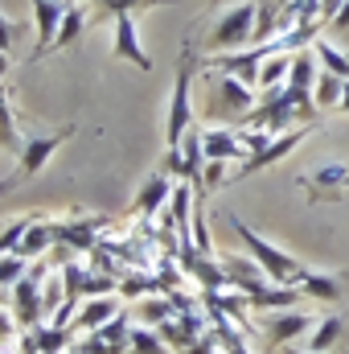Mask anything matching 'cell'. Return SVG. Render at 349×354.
<instances>
[{"instance_id":"8fae6325","label":"cell","mask_w":349,"mask_h":354,"mask_svg":"<svg viewBox=\"0 0 349 354\" xmlns=\"http://www.w3.org/2000/svg\"><path fill=\"white\" fill-rule=\"evenodd\" d=\"M115 58H123V62H132L136 71H152V58L144 54V46H140V33H136V17L132 12H123V17H115Z\"/></svg>"},{"instance_id":"7a4b0ae2","label":"cell","mask_w":349,"mask_h":354,"mask_svg":"<svg viewBox=\"0 0 349 354\" xmlns=\"http://www.w3.org/2000/svg\"><path fill=\"white\" fill-rule=\"evenodd\" d=\"M230 227H235V235L247 243L251 260L267 272V280H271V284H296V288H300V280H304V272H308L300 260H292L288 252H279L275 243H267L263 235H255V231H251L243 218H235V214H230Z\"/></svg>"},{"instance_id":"5b68a950","label":"cell","mask_w":349,"mask_h":354,"mask_svg":"<svg viewBox=\"0 0 349 354\" xmlns=\"http://www.w3.org/2000/svg\"><path fill=\"white\" fill-rule=\"evenodd\" d=\"M41 284H46V264H33L17 284H12V322H17L21 330H37L41 317H46Z\"/></svg>"},{"instance_id":"ab89813d","label":"cell","mask_w":349,"mask_h":354,"mask_svg":"<svg viewBox=\"0 0 349 354\" xmlns=\"http://www.w3.org/2000/svg\"><path fill=\"white\" fill-rule=\"evenodd\" d=\"M283 354H349V351H300V346H283Z\"/></svg>"},{"instance_id":"d6a6232c","label":"cell","mask_w":349,"mask_h":354,"mask_svg":"<svg viewBox=\"0 0 349 354\" xmlns=\"http://www.w3.org/2000/svg\"><path fill=\"white\" fill-rule=\"evenodd\" d=\"M119 288H123V297H148L157 288V276H128V280H119Z\"/></svg>"},{"instance_id":"4fadbf2b","label":"cell","mask_w":349,"mask_h":354,"mask_svg":"<svg viewBox=\"0 0 349 354\" xmlns=\"http://www.w3.org/2000/svg\"><path fill=\"white\" fill-rule=\"evenodd\" d=\"M201 149H206V161H247V145L239 132L230 128H201Z\"/></svg>"},{"instance_id":"7bdbcfd3","label":"cell","mask_w":349,"mask_h":354,"mask_svg":"<svg viewBox=\"0 0 349 354\" xmlns=\"http://www.w3.org/2000/svg\"><path fill=\"white\" fill-rule=\"evenodd\" d=\"M4 75H8V54H0V83H4Z\"/></svg>"},{"instance_id":"60d3db41","label":"cell","mask_w":349,"mask_h":354,"mask_svg":"<svg viewBox=\"0 0 349 354\" xmlns=\"http://www.w3.org/2000/svg\"><path fill=\"white\" fill-rule=\"evenodd\" d=\"M17 181H21V177H4V181H0V194H8V189H12Z\"/></svg>"},{"instance_id":"e575fe53","label":"cell","mask_w":349,"mask_h":354,"mask_svg":"<svg viewBox=\"0 0 349 354\" xmlns=\"http://www.w3.org/2000/svg\"><path fill=\"white\" fill-rule=\"evenodd\" d=\"M17 33H21V25H12V21L4 17V8H0V54H8V46L17 41Z\"/></svg>"},{"instance_id":"cb8c5ba5","label":"cell","mask_w":349,"mask_h":354,"mask_svg":"<svg viewBox=\"0 0 349 354\" xmlns=\"http://www.w3.org/2000/svg\"><path fill=\"white\" fill-rule=\"evenodd\" d=\"M70 334L74 330H62V326H37L33 330V342H37V351L41 354H62V351H70Z\"/></svg>"},{"instance_id":"f1b7e54d","label":"cell","mask_w":349,"mask_h":354,"mask_svg":"<svg viewBox=\"0 0 349 354\" xmlns=\"http://www.w3.org/2000/svg\"><path fill=\"white\" fill-rule=\"evenodd\" d=\"M132 346L128 351L132 354H173L169 346H165V338L152 330V326H140V330H132V338H128Z\"/></svg>"},{"instance_id":"ba28073f","label":"cell","mask_w":349,"mask_h":354,"mask_svg":"<svg viewBox=\"0 0 349 354\" xmlns=\"http://www.w3.org/2000/svg\"><path fill=\"white\" fill-rule=\"evenodd\" d=\"M312 326H317V317L312 313H300V309H275L267 322H263V338L275 346V351H283L288 342H296L300 334H312Z\"/></svg>"},{"instance_id":"484cf974","label":"cell","mask_w":349,"mask_h":354,"mask_svg":"<svg viewBox=\"0 0 349 354\" xmlns=\"http://www.w3.org/2000/svg\"><path fill=\"white\" fill-rule=\"evenodd\" d=\"M83 25H87V8H83V4H66V17H62V25H58L54 46H58V50H66V46L83 33Z\"/></svg>"},{"instance_id":"f546056e","label":"cell","mask_w":349,"mask_h":354,"mask_svg":"<svg viewBox=\"0 0 349 354\" xmlns=\"http://www.w3.org/2000/svg\"><path fill=\"white\" fill-rule=\"evenodd\" d=\"M0 145L8 149V153H17L21 157V149H25V140L17 136V128H12V111H8V95L0 87Z\"/></svg>"},{"instance_id":"603a6c76","label":"cell","mask_w":349,"mask_h":354,"mask_svg":"<svg viewBox=\"0 0 349 354\" xmlns=\"http://www.w3.org/2000/svg\"><path fill=\"white\" fill-rule=\"evenodd\" d=\"M312 50H317V58H321V71H329V75H337V79L349 83V54H341V50H337L333 41H325V37H317Z\"/></svg>"},{"instance_id":"44dd1931","label":"cell","mask_w":349,"mask_h":354,"mask_svg":"<svg viewBox=\"0 0 349 354\" xmlns=\"http://www.w3.org/2000/svg\"><path fill=\"white\" fill-rule=\"evenodd\" d=\"M157 334L165 338V346H169L173 354H185L189 346H193V342H197V338H201V334H193V330H189L181 317H169V322H161V326H157Z\"/></svg>"},{"instance_id":"4dcf8cb0","label":"cell","mask_w":349,"mask_h":354,"mask_svg":"<svg viewBox=\"0 0 349 354\" xmlns=\"http://www.w3.org/2000/svg\"><path fill=\"white\" fill-rule=\"evenodd\" d=\"M33 227V218H17V223H8L4 231H0V256H12L17 252V243L25 239V231Z\"/></svg>"},{"instance_id":"30bf717a","label":"cell","mask_w":349,"mask_h":354,"mask_svg":"<svg viewBox=\"0 0 349 354\" xmlns=\"http://www.w3.org/2000/svg\"><path fill=\"white\" fill-rule=\"evenodd\" d=\"M33 4V21H37V50L29 54V62L46 58L54 50V37H58V25L66 17V4L62 0H29Z\"/></svg>"},{"instance_id":"4316f807","label":"cell","mask_w":349,"mask_h":354,"mask_svg":"<svg viewBox=\"0 0 349 354\" xmlns=\"http://www.w3.org/2000/svg\"><path fill=\"white\" fill-rule=\"evenodd\" d=\"M288 71H292V58H288V54H271L259 71V91L283 87V83H288Z\"/></svg>"},{"instance_id":"ffe728a7","label":"cell","mask_w":349,"mask_h":354,"mask_svg":"<svg viewBox=\"0 0 349 354\" xmlns=\"http://www.w3.org/2000/svg\"><path fill=\"white\" fill-rule=\"evenodd\" d=\"M189 194H193V185L189 181H177L173 198H169V214H165L177 231H181V243H189Z\"/></svg>"},{"instance_id":"7c38bea8","label":"cell","mask_w":349,"mask_h":354,"mask_svg":"<svg viewBox=\"0 0 349 354\" xmlns=\"http://www.w3.org/2000/svg\"><path fill=\"white\" fill-rule=\"evenodd\" d=\"M173 174H165V169H157L152 177H144V185L136 189V198H132V214H152V210H165L169 206V198H173Z\"/></svg>"},{"instance_id":"74e56055","label":"cell","mask_w":349,"mask_h":354,"mask_svg":"<svg viewBox=\"0 0 349 354\" xmlns=\"http://www.w3.org/2000/svg\"><path fill=\"white\" fill-rule=\"evenodd\" d=\"M21 354H41L37 351V342H33V330H25V338H21Z\"/></svg>"},{"instance_id":"ac0fdd59","label":"cell","mask_w":349,"mask_h":354,"mask_svg":"<svg viewBox=\"0 0 349 354\" xmlns=\"http://www.w3.org/2000/svg\"><path fill=\"white\" fill-rule=\"evenodd\" d=\"M50 243H58V239H54V223H50V218H33V227L25 231V239L17 243V252H12V256H21V260L29 264V260H37Z\"/></svg>"},{"instance_id":"ee69618b","label":"cell","mask_w":349,"mask_h":354,"mask_svg":"<svg viewBox=\"0 0 349 354\" xmlns=\"http://www.w3.org/2000/svg\"><path fill=\"white\" fill-rule=\"evenodd\" d=\"M341 111H349V83H346V91H341Z\"/></svg>"},{"instance_id":"5bb4252c","label":"cell","mask_w":349,"mask_h":354,"mask_svg":"<svg viewBox=\"0 0 349 354\" xmlns=\"http://www.w3.org/2000/svg\"><path fill=\"white\" fill-rule=\"evenodd\" d=\"M115 313H119V301H115V292H111V297H90V301H83V309L74 313L70 330H74V334H94V330H103V326H107Z\"/></svg>"},{"instance_id":"836d02e7","label":"cell","mask_w":349,"mask_h":354,"mask_svg":"<svg viewBox=\"0 0 349 354\" xmlns=\"http://www.w3.org/2000/svg\"><path fill=\"white\" fill-rule=\"evenodd\" d=\"M222 181H230V177H226V161H206V174H201V189H206V194H214V189H218Z\"/></svg>"},{"instance_id":"d4e9b609","label":"cell","mask_w":349,"mask_h":354,"mask_svg":"<svg viewBox=\"0 0 349 354\" xmlns=\"http://www.w3.org/2000/svg\"><path fill=\"white\" fill-rule=\"evenodd\" d=\"M341 91H346V79L321 71V79H317V87H312V99H317L321 111H329V107H341Z\"/></svg>"},{"instance_id":"6da1fadb","label":"cell","mask_w":349,"mask_h":354,"mask_svg":"<svg viewBox=\"0 0 349 354\" xmlns=\"http://www.w3.org/2000/svg\"><path fill=\"white\" fill-rule=\"evenodd\" d=\"M201 58H197V46L185 37V50H181V62H177V83L169 95V120H165V145L177 149L185 140V132L193 128V103H189V87H193V75H197Z\"/></svg>"},{"instance_id":"7402d4cb","label":"cell","mask_w":349,"mask_h":354,"mask_svg":"<svg viewBox=\"0 0 349 354\" xmlns=\"http://www.w3.org/2000/svg\"><path fill=\"white\" fill-rule=\"evenodd\" d=\"M152 4H177V0H99L90 21H115L123 12H136V8H152Z\"/></svg>"},{"instance_id":"9a60e30c","label":"cell","mask_w":349,"mask_h":354,"mask_svg":"<svg viewBox=\"0 0 349 354\" xmlns=\"http://www.w3.org/2000/svg\"><path fill=\"white\" fill-rule=\"evenodd\" d=\"M300 288H304V297H317V301H346L349 272H304Z\"/></svg>"},{"instance_id":"1f68e13d","label":"cell","mask_w":349,"mask_h":354,"mask_svg":"<svg viewBox=\"0 0 349 354\" xmlns=\"http://www.w3.org/2000/svg\"><path fill=\"white\" fill-rule=\"evenodd\" d=\"M25 272H29V268H25L21 256H0V288H4V284H17Z\"/></svg>"},{"instance_id":"d590c367","label":"cell","mask_w":349,"mask_h":354,"mask_svg":"<svg viewBox=\"0 0 349 354\" xmlns=\"http://www.w3.org/2000/svg\"><path fill=\"white\" fill-rule=\"evenodd\" d=\"M185 354H218V338H214V334H201V338H197Z\"/></svg>"},{"instance_id":"2e32d148","label":"cell","mask_w":349,"mask_h":354,"mask_svg":"<svg viewBox=\"0 0 349 354\" xmlns=\"http://www.w3.org/2000/svg\"><path fill=\"white\" fill-rule=\"evenodd\" d=\"M222 268H226V276H230V288H239V292H247V297H255L259 288L271 284L267 272H263L259 264H251V260H243V256H222Z\"/></svg>"},{"instance_id":"83f0119b","label":"cell","mask_w":349,"mask_h":354,"mask_svg":"<svg viewBox=\"0 0 349 354\" xmlns=\"http://www.w3.org/2000/svg\"><path fill=\"white\" fill-rule=\"evenodd\" d=\"M136 313H140V317H144V322H148V326L157 330L161 322H169V317H177V305L169 301V297H144Z\"/></svg>"},{"instance_id":"3957f363","label":"cell","mask_w":349,"mask_h":354,"mask_svg":"<svg viewBox=\"0 0 349 354\" xmlns=\"http://www.w3.org/2000/svg\"><path fill=\"white\" fill-rule=\"evenodd\" d=\"M271 54H283V50H279V37H271V41H263V46H251V50H239V54H226V50H222V54L206 58L201 66H206V71H218V75H235V79L247 83V87H259V71Z\"/></svg>"},{"instance_id":"b9f144b4","label":"cell","mask_w":349,"mask_h":354,"mask_svg":"<svg viewBox=\"0 0 349 354\" xmlns=\"http://www.w3.org/2000/svg\"><path fill=\"white\" fill-rule=\"evenodd\" d=\"M275 4H279V12H288V8H296L300 0H275Z\"/></svg>"},{"instance_id":"8d00e7d4","label":"cell","mask_w":349,"mask_h":354,"mask_svg":"<svg viewBox=\"0 0 349 354\" xmlns=\"http://www.w3.org/2000/svg\"><path fill=\"white\" fill-rule=\"evenodd\" d=\"M346 0H321V25H333V17L341 12Z\"/></svg>"},{"instance_id":"f35d334b","label":"cell","mask_w":349,"mask_h":354,"mask_svg":"<svg viewBox=\"0 0 349 354\" xmlns=\"http://www.w3.org/2000/svg\"><path fill=\"white\" fill-rule=\"evenodd\" d=\"M333 29H349V0L341 4V12L333 17Z\"/></svg>"},{"instance_id":"d6986e66","label":"cell","mask_w":349,"mask_h":354,"mask_svg":"<svg viewBox=\"0 0 349 354\" xmlns=\"http://www.w3.org/2000/svg\"><path fill=\"white\" fill-rule=\"evenodd\" d=\"M317 50L308 46V50H300V54H292V71H288V87L292 91H312L317 87Z\"/></svg>"},{"instance_id":"8992f818","label":"cell","mask_w":349,"mask_h":354,"mask_svg":"<svg viewBox=\"0 0 349 354\" xmlns=\"http://www.w3.org/2000/svg\"><path fill=\"white\" fill-rule=\"evenodd\" d=\"M206 83H210V115H222V120L235 115V120H243V115L255 107V87L239 83L235 75H218V71H210Z\"/></svg>"},{"instance_id":"52a82bcc","label":"cell","mask_w":349,"mask_h":354,"mask_svg":"<svg viewBox=\"0 0 349 354\" xmlns=\"http://www.w3.org/2000/svg\"><path fill=\"white\" fill-rule=\"evenodd\" d=\"M74 136V124H62L58 132H41V136H29L25 140V149H21V165H17V177H37L46 169V161L58 153V145H66Z\"/></svg>"},{"instance_id":"e0dca14e","label":"cell","mask_w":349,"mask_h":354,"mask_svg":"<svg viewBox=\"0 0 349 354\" xmlns=\"http://www.w3.org/2000/svg\"><path fill=\"white\" fill-rule=\"evenodd\" d=\"M346 330H349L346 313H329L325 322L312 326V334H308V351H346V346H341V342H346Z\"/></svg>"},{"instance_id":"277c9868","label":"cell","mask_w":349,"mask_h":354,"mask_svg":"<svg viewBox=\"0 0 349 354\" xmlns=\"http://www.w3.org/2000/svg\"><path fill=\"white\" fill-rule=\"evenodd\" d=\"M255 17H259V0H243V4H235V8H226V12L214 21V29H210L206 50H226V46L251 41V37H255Z\"/></svg>"},{"instance_id":"9c48e42d","label":"cell","mask_w":349,"mask_h":354,"mask_svg":"<svg viewBox=\"0 0 349 354\" xmlns=\"http://www.w3.org/2000/svg\"><path fill=\"white\" fill-rule=\"evenodd\" d=\"M308 202H329V198H341L349 189V165H321L312 174L300 177Z\"/></svg>"}]
</instances>
